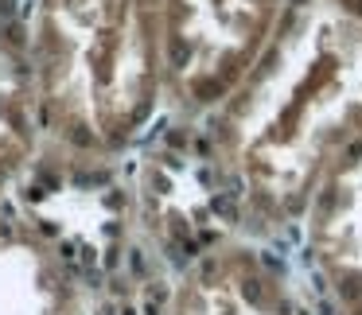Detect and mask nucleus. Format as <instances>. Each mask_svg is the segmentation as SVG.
I'll list each match as a JSON object with an SVG mask.
<instances>
[{"mask_svg":"<svg viewBox=\"0 0 362 315\" xmlns=\"http://www.w3.org/2000/svg\"><path fill=\"white\" fill-rule=\"evenodd\" d=\"M362 141V0H288L273 43L214 113V164L257 230L300 222Z\"/></svg>","mask_w":362,"mask_h":315,"instance_id":"obj_1","label":"nucleus"},{"mask_svg":"<svg viewBox=\"0 0 362 315\" xmlns=\"http://www.w3.org/2000/svg\"><path fill=\"white\" fill-rule=\"evenodd\" d=\"M43 129L78 156L129 148L164 97L160 0H35Z\"/></svg>","mask_w":362,"mask_h":315,"instance_id":"obj_2","label":"nucleus"},{"mask_svg":"<svg viewBox=\"0 0 362 315\" xmlns=\"http://www.w3.org/2000/svg\"><path fill=\"white\" fill-rule=\"evenodd\" d=\"M288 0H160L164 97L187 117L218 113L257 66Z\"/></svg>","mask_w":362,"mask_h":315,"instance_id":"obj_3","label":"nucleus"},{"mask_svg":"<svg viewBox=\"0 0 362 315\" xmlns=\"http://www.w3.org/2000/svg\"><path fill=\"white\" fill-rule=\"evenodd\" d=\"M304 218L308 249L339 315H362V141L327 172Z\"/></svg>","mask_w":362,"mask_h":315,"instance_id":"obj_4","label":"nucleus"},{"mask_svg":"<svg viewBox=\"0 0 362 315\" xmlns=\"http://www.w3.org/2000/svg\"><path fill=\"white\" fill-rule=\"evenodd\" d=\"M172 315H296L284 276L242 242L199 253L172 296Z\"/></svg>","mask_w":362,"mask_h":315,"instance_id":"obj_5","label":"nucleus"},{"mask_svg":"<svg viewBox=\"0 0 362 315\" xmlns=\"http://www.w3.org/2000/svg\"><path fill=\"white\" fill-rule=\"evenodd\" d=\"M43 129L32 32L16 0H0V191L32 160Z\"/></svg>","mask_w":362,"mask_h":315,"instance_id":"obj_6","label":"nucleus"},{"mask_svg":"<svg viewBox=\"0 0 362 315\" xmlns=\"http://www.w3.org/2000/svg\"><path fill=\"white\" fill-rule=\"evenodd\" d=\"M0 315H86L63 257L12 222H0Z\"/></svg>","mask_w":362,"mask_h":315,"instance_id":"obj_7","label":"nucleus"}]
</instances>
